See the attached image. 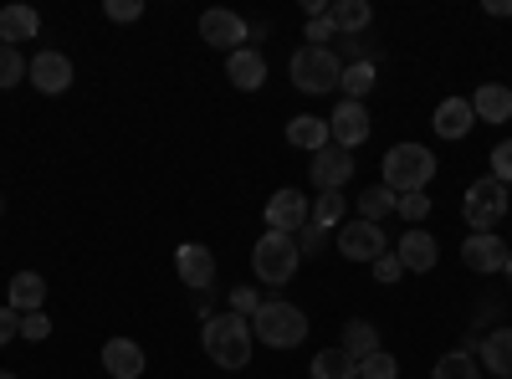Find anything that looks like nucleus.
<instances>
[{"label": "nucleus", "instance_id": "obj_6", "mask_svg": "<svg viewBox=\"0 0 512 379\" xmlns=\"http://www.w3.org/2000/svg\"><path fill=\"white\" fill-rule=\"evenodd\" d=\"M507 216V185L502 180H477V185H466V226L472 231H492L497 221Z\"/></svg>", "mask_w": 512, "mask_h": 379}, {"label": "nucleus", "instance_id": "obj_45", "mask_svg": "<svg viewBox=\"0 0 512 379\" xmlns=\"http://www.w3.org/2000/svg\"><path fill=\"white\" fill-rule=\"evenodd\" d=\"M0 210H6V205H0Z\"/></svg>", "mask_w": 512, "mask_h": 379}, {"label": "nucleus", "instance_id": "obj_2", "mask_svg": "<svg viewBox=\"0 0 512 379\" xmlns=\"http://www.w3.org/2000/svg\"><path fill=\"white\" fill-rule=\"evenodd\" d=\"M251 333H256V344H267V349H297V344L308 339V318H303V308L272 298V303L256 308Z\"/></svg>", "mask_w": 512, "mask_h": 379}, {"label": "nucleus", "instance_id": "obj_8", "mask_svg": "<svg viewBox=\"0 0 512 379\" xmlns=\"http://www.w3.org/2000/svg\"><path fill=\"white\" fill-rule=\"evenodd\" d=\"M338 251L349 262H379L390 251V241H384V226L374 221H349V226H338Z\"/></svg>", "mask_w": 512, "mask_h": 379}, {"label": "nucleus", "instance_id": "obj_15", "mask_svg": "<svg viewBox=\"0 0 512 379\" xmlns=\"http://www.w3.org/2000/svg\"><path fill=\"white\" fill-rule=\"evenodd\" d=\"M395 257H400V267H405V272H431L441 251H436V236H431V231L410 226V231H405V241L395 246Z\"/></svg>", "mask_w": 512, "mask_h": 379}, {"label": "nucleus", "instance_id": "obj_13", "mask_svg": "<svg viewBox=\"0 0 512 379\" xmlns=\"http://www.w3.org/2000/svg\"><path fill=\"white\" fill-rule=\"evenodd\" d=\"M26 72H31V82H36V88L47 93V98H57V93L72 88V62H67L62 52H36Z\"/></svg>", "mask_w": 512, "mask_h": 379}, {"label": "nucleus", "instance_id": "obj_11", "mask_svg": "<svg viewBox=\"0 0 512 379\" xmlns=\"http://www.w3.org/2000/svg\"><path fill=\"white\" fill-rule=\"evenodd\" d=\"M507 257H512V251H507L502 236H492V231H472V236L461 241V262L472 267V272H482V277H487V272H502Z\"/></svg>", "mask_w": 512, "mask_h": 379}, {"label": "nucleus", "instance_id": "obj_23", "mask_svg": "<svg viewBox=\"0 0 512 379\" xmlns=\"http://www.w3.org/2000/svg\"><path fill=\"white\" fill-rule=\"evenodd\" d=\"M338 349L349 354V364H359V359L379 354V328H374L369 318H354V323L344 328V339H338Z\"/></svg>", "mask_w": 512, "mask_h": 379}, {"label": "nucleus", "instance_id": "obj_34", "mask_svg": "<svg viewBox=\"0 0 512 379\" xmlns=\"http://www.w3.org/2000/svg\"><path fill=\"white\" fill-rule=\"evenodd\" d=\"M492 180L512 185V139H502V144L492 149Z\"/></svg>", "mask_w": 512, "mask_h": 379}, {"label": "nucleus", "instance_id": "obj_14", "mask_svg": "<svg viewBox=\"0 0 512 379\" xmlns=\"http://www.w3.org/2000/svg\"><path fill=\"white\" fill-rule=\"evenodd\" d=\"M200 36L210 41V47H221V52H241L246 21H241L236 11H205V16H200Z\"/></svg>", "mask_w": 512, "mask_h": 379}, {"label": "nucleus", "instance_id": "obj_31", "mask_svg": "<svg viewBox=\"0 0 512 379\" xmlns=\"http://www.w3.org/2000/svg\"><path fill=\"white\" fill-rule=\"evenodd\" d=\"M26 67H31V62H26L16 47H6V41H0V88H16V82L26 77Z\"/></svg>", "mask_w": 512, "mask_h": 379}, {"label": "nucleus", "instance_id": "obj_44", "mask_svg": "<svg viewBox=\"0 0 512 379\" xmlns=\"http://www.w3.org/2000/svg\"><path fill=\"white\" fill-rule=\"evenodd\" d=\"M0 379H16V374H11V369H0Z\"/></svg>", "mask_w": 512, "mask_h": 379}, {"label": "nucleus", "instance_id": "obj_38", "mask_svg": "<svg viewBox=\"0 0 512 379\" xmlns=\"http://www.w3.org/2000/svg\"><path fill=\"white\" fill-rule=\"evenodd\" d=\"M108 16L113 21H139L144 16V0H108Z\"/></svg>", "mask_w": 512, "mask_h": 379}, {"label": "nucleus", "instance_id": "obj_43", "mask_svg": "<svg viewBox=\"0 0 512 379\" xmlns=\"http://www.w3.org/2000/svg\"><path fill=\"white\" fill-rule=\"evenodd\" d=\"M502 272H507V287H512V257H507V267H502Z\"/></svg>", "mask_w": 512, "mask_h": 379}, {"label": "nucleus", "instance_id": "obj_19", "mask_svg": "<svg viewBox=\"0 0 512 379\" xmlns=\"http://www.w3.org/2000/svg\"><path fill=\"white\" fill-rule=\"evenodd\" d=\"M472 123H477V113H472V103H466V98H446V103L436 108V134H441V139L472 134Z\"/></svg>", "mask_w": 512, "mask_h": 379}, {"label": "nucleus", "instance_id": "obj_25", "mask_svg": "<svg viewBox=\"0 0 512 379\" xmlns=\"http://www.w3.org/2000/svg\"><path fill=\"white\" fill-rule=\"evenodd\" d=\"M328 21H333L338 31L359 36V31L374 21V6H369V0H338V6H328Z\"/></svg>", "mask_w": 512, "mask_h": 379}, {"label": "nucleus", "instance_id": "obj_26", "mask_svg": "<svg viewBox=\"0 0 512 379\" xmlns=\"http://www.w3.org/2000/svg\"><path fill=\"white\" fill-rule=\"evenodd\" d=\"M400 205V195L395 190H384V185H369L364 195H359V221H374V226H384V216Z\"/></svg>", "mask_w": 512, "mask_h": 379}, {"label": "nucleus", "instance_id": "obj_32", "mask_svg": "<svg viewBox=\"0 0 512 379\" xmlns=\"http://www.w3.org/2000/svg\"><path fill=\"white\" fill-rule=\"evenodd\" d=\"M436 379H477V364H472V354H441V364H436Z\"/></svg>", "mask_w": 512, "mask_h": 379}, {"label": "nucleus", "instance_id": "obj_12", "mask_svg": "<svg viewBox=\"0 0 512 379\" xmlns=\"http://www.w3.org/2000/svg\"><path fill=\"white\" fill-rule=\"evenodd\" d=\"M175 267H180V282L195 287V292H205L216 282V257H210V246H200V241H185L175 251Z\"/></svg>", "mask_w": 512, "mask_h": 379}, {"label": "nucleus", "instance_id": "obj_1", "mask_svg": "<svg viewBox=\"0 0 512 379\" xmlns=\"http://www.w3.org/2000/svg\"><path fill=\"white\" fill-rule=\"evenodd\" d=\"M200 344L216 359V369H246L251 364V323L241 313H216V318H205Z\"/></svg>", "mask_w": 512, "mask_h": 379}, {"label": "nucleus", "instance_id": "obj_37", "mask_svg": "<svg viewBox=\"0 0 512 379\" xmlns=\"http://www.w3.org/2000/svg\"><path fill=\"white\" fill-rule=\"evenodd\" d=\"M256 308H262V303H256V287H236L231 292V313H241L246 323L256 318Z\"/></svg>", "mask_w": 512, "mask_h": 379}, {"label": "nucleus", "instance_id": "obj_17", "mask_svg": "<svg viewBox=\"0 0 512 379\" xmlns=\"http://www.w3.org/2000/svg\"><path fill=\"white\" fill-rule=\"evenodd\" d=\"M226 77L236 82L241 93H256V88L267 82V62H262V52H251V47L231 52V57H226Z\"/></svg>", "mask_w": 512, "mask_h": 379}, {"label": "nucleus", "instance_id": "obj_7", "mask_svg": "<svg viewBox=\"0 0 512 379\" xmlns=\"http://www.w3.org/2000/svg\"><path fill=\"white\" fill-rule=\"evenodd\" d=\"M313 221V200L303 190H277L267 200V231H282V236H297Z\"/></svg>", "mask_w": 512, "mask_h": 379}, {"label": "nucleus", "instance_id": "obj_39", "mask_svg": "<svg viewBox=\"0 0 512 379\" xmlns=\"http://www.w3.org/2000/svg\"><path fill=\"white\" fill-rule=\"evenodd\" d=\"M400 272H405V267H400L395 251H384V257L374 262V277H379V282H400Z\"/></svg>", "mask_w": 512, "mask_h": 379}, {"label": "nucleus", "instance_id": "obj_41", "mask_svg": "<svg viewBox=\"0 0 512 379\" xmlns=\"http://www.w3.org/2000/svg\"><path fill=\"white\" fill-rule=\"evenodd\" d=\"M11 333H21V313L16 308H0V344H11Z\"/></svg>", "mask_w": 512, "mask_h": 379}, {"label": "nucleus", "instance_id": "obj_22", "mask_svg": "<svg viewBox=\"0 0 512 379\" xmlns=\"http://www.w3.org/2000/svg\"><path fill=\"white\" fill-rule=\"evenodd\" d=\"M477 354H482V364H487L497 379H512V328H492Z\"/></svg>", "mask_w": 512, "mask_h": 379}, {"label": "nucleus", "instance_id": "obj_35", "mask_svg": "<svg viewBox=\"0 0 512 379\" xmlns=\"http://www.w3.org/2000/svg\"><path fill=\"white\" fill-rule=\"evenodd\" d=\"M47 333H52V318H47V313H26V318H21V339L41 344Z\"/></svg>", "mask_w": 512, "mask_h": 379}, {"label": "nucleus", "instance_id": "obj_9", "mask_svg": "<svg viewBox=\"0 0 512 379\" xmlns=\"http://www.w3.org/2000/svg\"><path fill=\"white\" fill-rule=\"evenodd\" d=\"M369 129H374V123H369V108H364V103H349V98L338 103V113L328 118V139H333L338 149H349V154L369 139Z\"/></svg>", "mask_w": 512, "mask_h": 379}, {"label": "nucleus", "instance_id": "obj_16", "mask_svg": "<svg viewBox=\"0 0 512 379\" xmlns=\"http://www.w3.org/2000/svg\"><path fill=\"white\" fill-rule=\"evenodd\" d=\"M103 369L113 379H139L144 374V349L134 339H108L103 344Z\"/></svg>", "mask_w": 512, "mask_h": 379}, {"label": "nucleus", "instance_id": "obj_36", "mask_svg": "<svg viewBox=\"0 0 512 379\" xmlns=\"http://www.w3.org/2000/svg\"><path fill=\"white\" fill-rule=\"evenodd\" d=\"M323 236H328V231L308 221L303 231H297V251H303V257H318V251H323Z\"/></svg>", "mask_w": 512, "mask_h": 379}, {"label": "nucleus", "instance_id": "obj_33", "mask_svg": "<svg viewBox=\"0 0 512 379\" xmlns=\"http://www.w3.org/2000/svg\"><path fill=\"white\" fill-rule=\"evenodd\" d=\"M395 210H400V216H405L410 226H420L425 216H431V200H425V190H420V195H400V205H395Z\"/></svg>", "mask_w": 512, "mask_h": 379}, {"label": "nucleus", "instance_id": "obj_10", "mask_svg": "<svg viewBox=\"0 0 512 379\" xmlns=\"http://www.w3.org/2000/svg\"><path fill=\"white\" fill-rule=\"evenodd\" d=\"M308 175H313L318 190H344V185L354 180V154H349V149H338V144H328V149L313 154Z\"/></svg>", "mask_w": 512, "mask_h": 379}, {"label": "nucleus", "instance_id": "obj_24", "mask_svg": "<svg viewBox=\"0 0 512 379\" xmlns=\"http://www.w3.org/2000/svg\"><path fill=\"white\" fill-rule=\"evenodd\" d=\"M36 26H41V16H36L31 6H6V11H0V41H6V47H16V41H31Z\"/></svg>", "mask_w": 512, "mask_h": 379}, {"label": "nucleus", "instance_id": "obj_28", "mask_svg": "<svg viewBox=\"0 0 512 379\" xmlns=\"http://www.w3.org/2000/svg\"><path fill=\"white\" fill-rule=\"evenodd\" d=\"M374 82H379L374 62H359V67H344V77H338V88L349 93V103H359L364 93H374Z\"/></svg>", "mask_w": 512, "mask_h": 379}, {"label": "nucleus", "instance_id": "obj_21", "mask_svg": "<svg viewBox=\"0 0 512 379\" xmlns=\"http://www.w3.org/2000/svg\"><path fill=\"white\" fill-rule=\"evenodd\" d=\"M287 144H292V149H308V154H318V149H328L333 139H328V123H323V118L297 113V118L287 123Z\"/></svg>", "mask_w": 512, "mask_h": 379}, {"label": "nucleus", "instance_id": "obj_40", "mask_svg": "<svg viewBox=\"0 0 512 379\" xmlns=\"http://www.w3.org/2000/svg\"><path fill=\"white\" fill-rule=\"evenodd\" d=\"M338 36V26L328 21V16H318V21H308V41H313V47H323V41H333Z\"/></svg>", "mask_w": 512, "mask_h": 379}, {"label": "nucleus", "instance_id": "obj_42", "mask_svg": "<svg viewBox=\"0 0 512 379\" xmlns=\"http://www.w3.org/2000/svg\"><path fill=\"white\" fill-rule=\"evenodd\" d=\"M487 16H512V0H487Z\"/></svg>", "mask_w": 512, "mask_h": 379}, {"label": "nucleus", "instance_id": "obj_3", "mask_svg": "<svg viewBox=\"0 0 512 379\" xmlns=\"http://www.w3.org/2000/svg\"><path fill=\"white\" fill-rule=\"evenodd\" d=\"M431 175H436V159L420 144H395L384 154V190H395V195H420L431 185Z\"/></svg>", "mask_w": 512, "mask_h": 379}, {"label": "nucleus", "instance_id": "obj_27", "mask_svg": "<svg viewBox=\"0 0 512 379\" xmlns=\"http://www.w3.org/2000/svg\"><path fill=\"white\" fill-rule=\"evenodd\" d=\"M344 210H349V200H344V190H323L318 200H313V226H344Z\"/></svg>", "mask_w": 512, "mask_h": 379}, {"label": "nucleus", "instance_id": "obj_30", "mask_svg": "<svg viewBox=\"0 0 512 379\" xmlns=\"http://www.w3.org/2000/svg\"><path fill=\"white\" fill-rule=\"evenodd\" d=\"M395 374H400V364H395V354H384V349L354 364V379H395Z\"/></svg>", "mask_w": 512, "mask_h": 379}, {"label": "nucleus", "instance_id": "obj_29", "mask_svg": "<svg viewBox=\"0 0 512 379\" xmlns=\"http://www.w3.org/2000/svg\"><path fill=\"white\" fill-rule=\"evenodd\" d=\"M313 379H354L349 354H344V349H323V354L313 359Z\"/></svg>", "mask_w": 512, "mask_h": 379}, {"label": "nucleus", "instance_id": "obj_5", "mask_svg": "<svg viewBox=\"0 0 512 379\" xmlns=\"http://www.w3.org/2000/svg\"><path fill=\"white\" fill-rule=\"evenodd\" d=\"M292 82H297V88H303V93H333L338 88V77H344V67H338V57L328 52V47H303V52H297L292 57Z\"/></svg>", "mask_w": 512, "mask_h": 379}, {"label": "nucleus", "instance_id": "obj_18", "mask_svg": "<svg viewBox=\"0 0 512 379\" xmlns=\"http://www.w3.org/2000/svg\"><path fill=\"white\" fill-rule=\"evenodd\" d=\"M472 113L487 118V123H507L512 118V88H502V82H482L477 98H472Z\"/></svg>", "mask_w": 512, "mask_h": 379}, {"label": "nucleus", "instance_id": "obj_4", "mask_svg": "<svg viewBox=\"0 0 512 379\" xmlns=\"http://www.w3.org/2000/svg\"><path fill=\"white\" fill-rule=\"evenodd\" d=\"M297 262H303V251H297V236H282V231H267L251 251V267L267 287H282L297 277Z\"/></svg>", "mask_w": 512, "mask_h": 379}, {"label": "nucleus", "instance_id": "obj_20", "mask_svg": "<svg viewBox=\"0 0 512 379\" xmlns=\"http://www.w3.org/2000/svg\"><path fill=\"white\" fill-rule=\"evenodd\" d=\"M41 303H47V282H41L36 272H16V277H11V303H6V308H16V313L26 318V313H41Z\"/></svg>", "mask_w": 512, "mask_h": 379}]
</instances>
